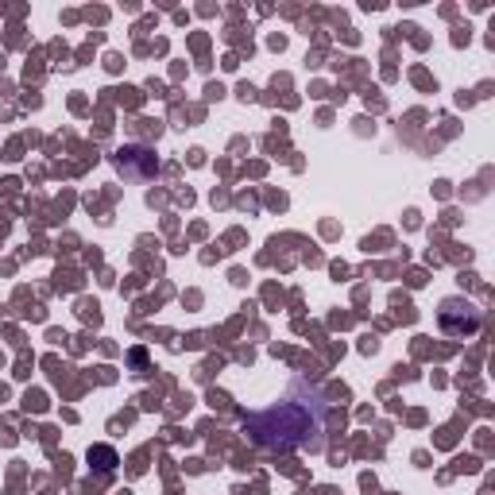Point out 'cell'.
I'll use <instances>...</instances> for the list:
<instances>
[{
  "mask_svg": "<svg viewBox=\"0 0 495 495\" xmlns=\"http://www.w3.org/2000/svg\"><path fill=\"white\" fill-rule=\"evenodd\" d=\"M116 167L124 178H136V183H147L155 171H159V159L155 152H147V147H120L116 152Z\"/></svg>",
  "mask_w": 495,
  "mask_h": 495,
  "instance_id": "cell-3",
  "label": "cell"
},
{
  "mask_svg": "<svg viewBox=\"0 0 495 495\" xmlns=\"http://www.w3.org/2000/svg\"><path fill=\"white\" fill-rule=\"evenodd\" d=\"M438 325L445 329L449 337H472L480 329V310L469 298H445L438 310Z\"/></svg>",
  "mask_w": 495,
  "mask_h": 495,
  "instance_id": "cell-2",
  "label": "cell"
},
{
  "mask_svg": "<svg viewBox=\"0 0 495 495\" xmlns=\"http://www.w3.org/2000/svg\"><path fill=\"white\" fill-rule=\"evenodd\" d=\"M244 433L260 449H322L325 433V402L318 395H291L282 402H272L267 411H256L244 418Z\"/></svg>",
  "mask_w": 495,
  "mask_h": 495,
  "instance_id": "cell-1",
  "label": "cell"
},
{
  "mask_svg": "<svg viewBox=\"0 0 495 495\" xmlns=\"http://www.w3.org/2000/svg\"><path fill=\"white\" fill-rule=\"evenodd\" d=\"M89 464H94L97 472H113L120 464V457H116L113 445H94V449H89Z\"/></svg>",
  "mask_w": 495,
  "mask_h": 495,
  "instance_id": "cell-4",
  "label": "cell"
}]
</instances>
